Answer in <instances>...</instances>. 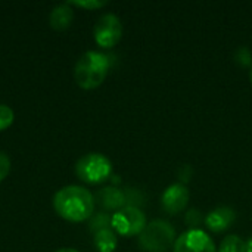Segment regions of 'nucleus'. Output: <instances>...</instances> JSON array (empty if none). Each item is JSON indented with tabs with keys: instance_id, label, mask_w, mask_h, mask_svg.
<instances>
[{
	"instance_id": "nucleus-1",
	"label": "nucleus",
	"mask_w": 252,
	"mask_h": 252,
	"mask_svg": "<svg viewBox=\"0 0 252 252\" xmlns=\"http://www.w3.org/2000/svg\"><path fill=\"white\" fill-rule=\"evenodd\" d=\"M53 207L55 211L68 221H84L93 216L94 196L83 186L69 185L55 193Z\"/></svg>"
},
{
	"instance_id": "nucleus-2",
	"label": "nucleus",
	"mask_w": 252,
	"mask_h": 252,
	"mask_svg": "<svg viewBox=\"0 0 252 252\" xmlns=\"http://www.w3.org/2000/svg\"><path fill=\"white\" fill-rule=\"evenodd\" d=\"M109 68V55L96 50H89L78 58L74 66V78L81 89L92 90L99 87L105 81Z\"/></svg>"
},
{
	"instance_id": "nucleus-3",
	"label": "nucleus",
	"mask_w": 252,
	"mask_h": 252,
	"mask_svg": "<svg viewBox=\"0 0 252 252\" xmlns=\"http://www.w3.org/2000/svg\"><path fill=\"white\" fill-rule=\"evenodd\" d=\"M176 230L165 220H154L139 235V245L145 252H168L174 248Z\"/></svg>"
},
{
	"instance_id": "nucleus-4",
	"label": "nucleus",
	"mask_w": 252,
	"mask_h": 252,
	"mask_svg": "<svg viewBox=\"0 0 252 252\" xmlns=\"http://www.w3.org/2000/svg\"><path fill=\"white\" fill-rule=\"evenodd\" d=\"M75 174L80 180L86 183L97 185L109 179V176L112 174V162L102 154H86L77 161Z\"/></svg>"
},
{
	"instance_id": "nucleus-5",
	"label": "nucleus",
	"mask_w": 252,
	"mask_h": 252,
	"mask_svg": "<svg viewBox=\"0 0 252 252\" xmlns=\"http://www.w3.org/2000/svg\"><path fill=\"white\" fill-rule=\"evenodd\" d=\"M111 227L120 236H126V238L136 236V235H140L143 229L146 227V217L142 213V210H139L137 207L128 205V207L118 210L112 216Z\"/></svg>"
},
{
	"instance_id": "nucleus-6",
	"label": "nucleus",
	"mask_w": 252,
	"mask_h": 252,
	"mask_svg": "<svg viewBox=\"0 0 252 252\" xmlns=\"http://www.w3.org/2000/svg\"><path fill=\"white\" fill-rule=\"evenodd\" d=\"M93 35L100 47H114L123 37V24L120 18L114 13L102 15L94 24Z\"/></svg>"
},
{
	"instance_id": "nucleus-7",
	"label": "nucleus",
	"mask_w": 252,
	"mask_h": 252,
	"mask_svg": "<svg viewBox=\"0 0 252 252\" xmlns=\"http://www.w3.org/2000/svg\"><path fill=\"white\" fill-rule=\"evenodd\" d=\"M174 252H217L214 241L201 229H189L174 244Z\"/></svg>"
},
{
	"instance_id": "nucleus-8",
	"label": "nucleus",
	"mask_w": 252,
	"mask_h": 252,
	"mask_svg": "<svg viewBox=\"0 0 252 252\" xmlns=\"http://www.w3.org/2000/svg\"><path fill=\"white\" fill-rule=\"evenodd\" d=\"M189 198H190V193H189V189L186 188V185L174 183V185L168 186L165 189V192L162 193L161 204L167 214L174 216L186 208Z\"/></svg>"
},
{
	"instance_id": "nucleus-9",
	"label": "nucleus",
	"mask_w": 252,
	"mask_h": 252,
	"mask_svg": "<svg viewBox=\"0 0 252 252\" xmlns=\"http://www.w3.org/2000/svg\"><path fill=\"white\" fill-rule=\"evenodd\" d=\"M236 220V213L230 207H217L213 211H210L205 217V226L214 232L221 233L227 230Z\"/></svg>"
},
{
	"instance_id": "nucleus-10",
	"label": "nucleus",
	"mask_w": 252,
	"mask_h": 252,
	"mask_svg": "<svg viewBox=\"0 0 252 252\" xmlns=\"http://www.w3.org/2000/svg\"><path fill=\"white\" fill-rule=\"evenodd\" d=\"M96 201L105 208V210H121L124 208L126 202H127V198L124 195L123 190L117 189V188H112V186H108V188H103L97 192L96 195Z\"/></svg>"
},
{
	"instance_id": "nucleus-11",
	"label": "nucleus",
	"mask_w": 252,
	"mask_h": 252,
	"mask_svg": "<svg viewBox=\"0 0 252 252\" xmlns=\"http://www.w3.org/2000/svg\"><path fill=\"white\" fill-rule=\"evenodd\" d=\"M74 18V12L71 9V4L68 3H61L56 4L49 16V22L55 30H65L71 25Z\"/></svg>"
},
{
	"instance_id": "nucleus-12",
	"label": "nucleus",
	"mask_w": 252,
	"mask_h": 252,
	"mask_svg": "<svg viewBox=\"0 0 252 252\" xmlns=\"http://www.w3.org/2000/svg\"><path fill=\"white\" fill-rule=\"evenodd\" d=\"M93 244L99 252H114L118 245L117 233L112 229H103L94 233Z\"/></svg>"
},
{
	"instance_id": "nucleus-13",
	"label": "nucleus",
	"mask_w": 252,
	"mask_h": 252,
	"mask_svg": "<svg viewBox=\"0 0 252 252\" xmlns=\"http://www.w3.org/2000/svg\"><path fill=\"white\" fill-rule=\"evenodd\" d=\"M219 252H247V242L236 235H229L221 241Z\"/></svg>"
},
{
	"instance_id": "nucleus-14",
	"label": "nucleus",
	"mask_w": 252,
	"mask_h": 252,
	"mask_svg": "<svg viewBox=\"0 0 252 252\" xmlns=\"http://www.w3.org/2000/svg\"><path fill=\"white\" fill-rule=\"evenodd\" d=\"M90 230L97 233L103 229H112L111 227V221H112V217L108 216L106 213H97V214H93L90 217Z\"/></svg>"
},
{
	"instance_id": "nucleus-15",
	"label": "nucleus",
	"mask_w": 252,
	"mask_h": 252,
	"mask_svg": "<svg viewBox=\"0 0 252 252\" xmlns=\"http://www.w3.org/2000/svg\"><path fill=\"white\" fill-rule=\"evenodd\" d=\"M13 111L7 105H0V131L7 128L13 123Z\"/></svg>"
},
{
	"instance_id": "nucleus-16",
	"label": "nucleus",
	"mask_w": 252,
	"mask_h": 252,
	"mask_svg": "<svg viewBox=\"0 0 252 252\" xmlns=\"http://www.w3.org/2000/svg\"><path fill=\"white\" fill-rule=\"evenodd\" d=\"M202 214H201V211L199 210H196V208H192V210H189L188 213H186V217H185V221H186V224L190 227V229H198V226L202 223Z\"/></svg>"
},
{
	"instance_id": "nucleus-17",
	"label": "nucleus",
	"mask_w": 252,
	"mask_h": 252,
	"mask_svg": "<svg viewBox=\"0 0 252 252\" xmlns=\"http://www.w3.org/2000/svg\"><path fill=\"white\" fill-rule=\"evenodd\" d=\"M68 4H74V6H78V7H84V9H99V7H103L108 4V1L105 0H71V1H66Z\"/></svg>"
},
{
	"instance_id": "nucleus-18",
	"label": "nucleus",
	"mask_w": 252,
	"mask_h": 252,
	"mask_svg": "<svg viewBox=\"0 0 252 252\" xmlns=\"http://www.w3.org/2000/svg\"><path fill=\"white\" fill-rule=\"evenodd\" d=\"M235 59L241 66H252V53L247 47H239L235 55Z\"/></svg>"
},
{
	"instance_id": "nucleus-19",
	"label": "nucleus",
	"mask_w": 252,
	"mask_h": 252,
	"mask_svg": "<svg viewBox=\"0 0 252 252\" xmlns=\"http://www.w3.org/2000/svg\"><path fill=\"white\" fill-rule=\"evenodd\" d=\"M9 171H10V159L4 152L0 151V182L4 177H7Z\"/></svg>"
},
{
	"instance_id": "nucleus-20",
	"label": "nucleus",
	"mask_w": 252,
	"mask_h": 252,
	"mask_svg": "<svg viewBox=\"0 0 252 252\" xmlns=\"http://www.w3.org/2000/svg\"><path fill=\"white\" fill-rule=\"evenodd\" d=\"M190 174H192V170H190L189 165H185V167L180 168V180H182L183 185L190 179Z\"/></svg>"
},
{
	"instance_id": "nucleus-21",
	"label": "nucleus",
	"mask_w": 252,
	"mask_h": 252,
	"mask_svg": "<svg viewBox=\"0 0 252 252\" xmlns=\"http://www.w3.org/2000/svg\"><path fill=\"white\" fill-rule=\"evenodd\" d=\"M247 252H252V238L247 241Z\"/></svg>"
},
{
	"instance_id": "nucleus-22",
	"label": "nucleus",
	"mask_w": 252,
	"mask_h": 252,
	"mask_svg": "<svg viewBox=\"0 0 252 252\" xmlns=\"http://www.w3.org/2000/svg\"><path fill=\"white\" fill-rule=\"evenodd\" d=\"M55 252H80L77 251V250H74V248H62V250H58V251Z\"/></svg>"
},
{
	"instance_id": "nucleus-23",
	"label": "nucleus",
	"mask_w": 252,
	"mask_h": 252,
	"mask_svg": "<svg viewBox=\"0 0 252 252\" xmlns=\"http://www.w3.org/2000/svg\"><path fill=\"white\" fill-rule=\"evenodd\" d=\"M250 78H251V83H252V66H251V69H250Z\"/></svg>"
}]
</instances>
